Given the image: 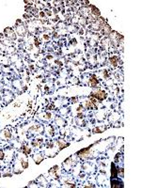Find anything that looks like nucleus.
I'll use <instances>...</instances> for the list:
<instances>
[{"label": "nucleus", "instance_id": "f257e3e1", "mask_svg": "<svg viewBox=\"0 0 141 188\" xmlns=\"http://www.w3.org/2000/svg\"><path fill=\"white\" fill-rule=\"evenodd\" d=\"M28 168V162L27 155L23 152H20L17 154L16 159H15V164H14V172L15 173H21L23 169H27Z\"/></svg>", "mask_w": 141, "mask_h": 188}, {"label": "nucleus", "instance_id": "f03ea898", "mask_svg": "<svg viewBox=\"0 0 141 188\" xmlns=\"http://www.w3.org/2000/svg\"><path fill=\"white\" fill-rule=\"evenodd\" d=\"M89 97H92L94 99H96L97 101H104L105 100V98L107 97V94L105 91L102 90V89H98L96 91H93L90 93V96Z\"/></svg>", "mask_w": 141, "mask_h": 188}, {"label": "nucleus", "instance_id": "7ed1b4c3", "mask_svg": "<svg viewBox=\"0 0 141 188\" xmlns=\"http://www.w3.org/2000/svg\"><path fill=\"white\" fill-rule=\"evenodd\" d=\"M77 156L78 157H80L81 159H88L90 157V146L89 148H86V149H82L81 151H79L77 153Z\"/></svg>", "mask_w": 141, "mask_h": 188}, {"label": "nucleus", "instance_id": "20e7f679", "mask_svg": "<svg viewBox=\"0 0 141 188\" xmlns=\"http://www.w3.org/2000/svg\"><path fill=\"white\" fill-rule=\"evenodd\" d=\"M4 32H5V36L8 39H10V40H12V41L16 40V34H15V31L12 28L7 27V28H5Z\"/></svg>", "mask_w": 141, "mask_h": 188}, {"label": "nucleus", "instance_id": "39448f33", "mask_svg": "<svg viewBox=\"0 0 141 188\" xmlns=\"http://www.w3.org/2000/svg\"><path fill=\"white\" fill-rule=\"evenodd\" d=\"M16 32H17V34L19 35V36H26V34H27V28H26V27L23 25V23H20V25L18 23H16Z\"/></svg>", "mask_w": 141, "mask_h": 188}, {"label": "nucleus", "instance_id": "423d86ee", "mask_svg": "<svg viewBox=\"0 0 141 188\" xmlns=\"http://www.w3.org/2000/svg\"><path fill=\"white\" fill-rule=\"evenodd\" d=\"M12 137V134L11 132L9 129H5L3 131L0 132V138L3 140H11Z\"/></svg>", "mask_w": 141, "mask_h": 188}, {"label": "nucleus", "instance_id": "0eeeda50", "mask_svg": "<svg viewBox=\"0 0 141 188\" xmlns=\"http://www.w3.org/2000/svg\"><path fill=\"white\" fill-rule=\"evenodd\" d=\"M43 131V126H42L41 124H34L32 126H30L28 129V132L34 133V134H40Z\"/></svg>", "mask_w": 141, "mask_h": 188}, {"label": "nucleus", "instance_id": "6e6552de", "mask_svg": "<svg viewBox=\"0 0 141 188\" xmlns=\"http://www.w3.org/2000/svg\"><path fill=\"white\" fill-rule=\"evenodd\" d=\"M89 8H90L89 12H90L91 16L94 17L95 19L99 18L100 17V11H99V9H97L95 6H89Z\"/></svg>", "mask_w": 141, "mask_h": 188}, {"label": "nucleus", "instance_id": "1a4fd4ad", "mask_svg": "<svg viewBox=\"0 0 141 188\" xmlns=\"http://www.w3.org/2000/svg\"><path fill=\"white\" fill-rule=\"evenodd\" d=\"M43 159H44V155L42 153H35L33 155V160L37 164H41Z\"/></svg>", "mask_w": 141, "mask_h": 188}, {"label": "nucleus", "instance_id": "9d476101", "mask_svg": "<svg viewBox=\"0 0 141 188\" xmlns=\"http://www.w3.org/2000/svg\"><path fill=\"white\" fill-rule=\"evenodd\" d=\"M58 166H55L54 168H52L50 170H49V174L51 175L52 178H55V179H58L59 176H58Z\"/></svg>", "mask_w": 141, "mask_h": 188}, {"label": "nucleus", "instance_id": "9b49d317", "mask_svg": "<svg viewBox=\"0 0 141 188\" xmlns=\"http://www.w3.org/2000/svg\"><path fill=\"white\" fill-rule=\"evenodd\" d=\"M84 106L87 108V109H94V108H97L98 106L94 105L92 102L89 99V100H86L84 102Z\"/></svg>", "mask_w": 141, "mask_h": 188}, {"label": "nucleus", "instance_id": "f8f14e48", "mask_svg": "<svg viewBox=\"0 0 141 188\" xmlns=\"http://www.w3.org/2000/svg\"><path fill=\"white\" fill-rule=\"evenodd\" d=\"M98 84H99V81H98V79L97 78L94 76V75H92L90 78H89V86L91 88H96L97 86H98Z\"/></svg>", "mask_w": 141, "mask_h": 188}, {"label": "nucleus", "instance_id": "ddd939ff", "mask_svg": "<svg viewBox=\"0 0 141 188\" xmlns=\"http://www.w3.org/2000/svg\"><path fill=\"white\" fill-rule=\"evenodd\" d=\"M58 149H59V150H63L64 148L69 146V143L66 142L64 139H58Z\"/></svg>", "mask_w": 141, "mask_h": 188}, {"label": "nucleus", "instance_id": "4468645a", "mask_svg": "<svg viewBox=\"0 0 141 188\" xmlns=\"http://www.w3.org/2000/svg\"><path fill=\"white\" fill-rule=\"evenodd\" d=\"M111 187H123V183H122V182H121V181H119V180H112L111 181Z\"/></svg>", "mask_w": 141, "mask_h": 188}, {"label": "nucleus", "instance_id": "2eb2a0df", "mask_svg": "<svg viewBox=\"0 0 141 188\" xmlns=\"http://www.w3.org/2000/svg\"><path fill=\"white\" fill-rule=\"evenodd\" d=\"M109 61H110V63L113 67H116L118 64H119V58L117 56H111L110 58H109Z\"/></svg>", "mask_w": 141, "mask_h": 188}, {"label": "nucleus", "instance_id": "dca6fc26", "mask_svg": "<svg viewBox=\"0 0 141 188\" xmlns=\"http://www.w3.org/2000/svg\"><path fill=\"white\" fill-rule=\"evenodd\" d=\"M102 29H103V31H102V33H103V35H109V34H111V32H112L111 27H109L108 25H105Z\"/></svg>", "mask_w": 141, "mask_h": 188}, {"label": "nucleus", "instance_id": "f3484780", "mask_svg": "<svg viewBox=\"0 0 141 188\" xmlns=\"http://www.w3.org/2000/svg\"><path fill=\"white\" fill-rule=\"evenodd\" d=\"M111 176H112L113 179H116L117 176H118V169L116 168L115 164H111Z\"/></svg>", "mask_w": 141, "mask_h": 188}, {"label": "nucleus", "instance_id": "a211bd4d", "mask_svg": "<svg viewBox=\"0 0 141 188\" xmlns=\"http://www.w3.org/2000/svg\"><path fill=\"white\" fill-rule=\"evenodd\" d=\"M22 152L26 155H28L31 153V148L29 146H23L22 147Z\"/></svg>", "mask_w": 141, "mask_h": 188}, {"label": "nucleus", "instance_id": "6ab92c4d", "mask_svg": "<svg viewBox=\"0 0 141 188\" xmlns=\"http://www.w3.org/2000/svg\"><path fill=\"white\" fill-rule=\"evenodd\" d=\"M56 124H58V126H63V125L65 124V121L62 119V118L58 117L56 119Z\"/></svg>", "mask_w": 141, "mask_h": 188}, {"label": "nucleus", "instance_id": "aec40b11", "mask_svg": "<svg viewBox=\"0 0 141 188\" xmlns=\"http://www.w3.org/2000/svg\"><path fill=\"white\" fill-rule=\"evenodd\" d=\"M42 116H43V118H42V119L45 120V121H48V120L52 119V114L51 113H43Z\"/></svg>", "mask_w": 141, "mask_h": 188}, {"label": "nucleus", "instance_id": "412c9836", "mask_svg": "<svg viewBox=\"0 0 141 188\" xmlns=\"http://www.w3.org/2000/svg\"><path fill=\"white\" fill-rule=\"evenodd\" d=\"M46 131H47V134H48L49 136H54V128L53 126H47L46 127Z\"/></svg>", "mask_w": 141, "mask_h": 188}, {"label": "nucleus", "instance_id": "4be33fe9", "mask_svg": "<svg viewBox=\"0 0 141 188\" xmlns=\"http://www.w3.org/2000/svg\"><path fill=\"white\" fill-rule=\"evenodd\" d=\"M105 127H96V128H94L93 129V133H103L104 131H105Z\"/></svg>", "mask_w": 141, "mask_h": 188}, {"label": "nucleus", "instance_id": "5701e85b", "mask_svg": "<svg viewBox=\"0 0 141 188\" xmlns=\"http://www.w3.org/2000/svg\"><path fill=\"white\" fill-rule=\"evenodd\" d=\"M67 111H68V108H61V110H59L61 115H66Z\"/></svg>", "mask_w": 141, "mask_h": 188}, {"label": "nucleus", "instance_id": "b1692460", "mask_svg": "<svg viewBox=\"0 0 141 188\" xmlns=\"http://www.w3.org/2000/svg\"><path fill=\"white\" fill-rule=\"evenodd\" d=\"M5 158V153L2 150H0V160H3Z\"/></svg>", "mask_w": 141, "mask_h": 188}, {"label": "nucleus", "instance_id": "393cba45", "mask_svg": "<svg viewBox=\"0 0 141 188\" xmlns=\"http://www.w3.org/2000/svg\"><path fill=\"white\" fill-rule=\"evenodd\" d=\"M102 73H103V76H104L105 79L108 77V73H107V70H102Z\"/></svg>", "mask_w": 141, "mask_h": 188}, {"label": "nucleus", "instance_id": "a878e982", "mask_svg": "<svg viewBox=\"0 0 141 188\" xmlns=\"http://www.w3.org/2000/svg\"><path fill=\"white\" fill-rule=\"evenodd\" d=\"M77 117L79 118V119H83V118H84V114H82V113H79V114L77 115Z\"/></svg>", "mask_w": 141, "mask_h": 188}, {"label": "nucleus", "instance_id": "bb28decb", "mask_svg": "<svg viewBox=\"0 0 141 188\" xmlns=\"http://www.w3.org/2000/svg\"><path fill=\"white\" fill-rule=\"evenodd\" d=\"M40 16L42 17V18H44V17H45V13H44L43 11H41V12H40Z\"/></svg>", "mask_w": 141, "mask_h": 188}, {"label": "nucleus", "instance_id": "cd10ccee", "mask_svg": "<svg viewBox=\"0 0 141 188\" xmlns=\"http://www.w3.org/2000/svg\"><path fill=\"white\" fill-rule=\"evenodd\" d=\"M24 17H25L26 19H28V18H30V15H28V14H25V15H24Z\"/></svg>", "mask_w": 141, "mask_h": 188}, {"label": "nucleus", "instance_id": "c85d7f7f", "mask_svg": "<svg viewBox=\"0 0 141 188\" xmlns=\"http://www.w3.org/2000/svg\"><path fill=\"white\" fill-rule=\"evenodd\" d=\"M0 177H1V172H0Z\"/></svg>", "mask_w": 141, "mask_h": 188}]
</instances>
